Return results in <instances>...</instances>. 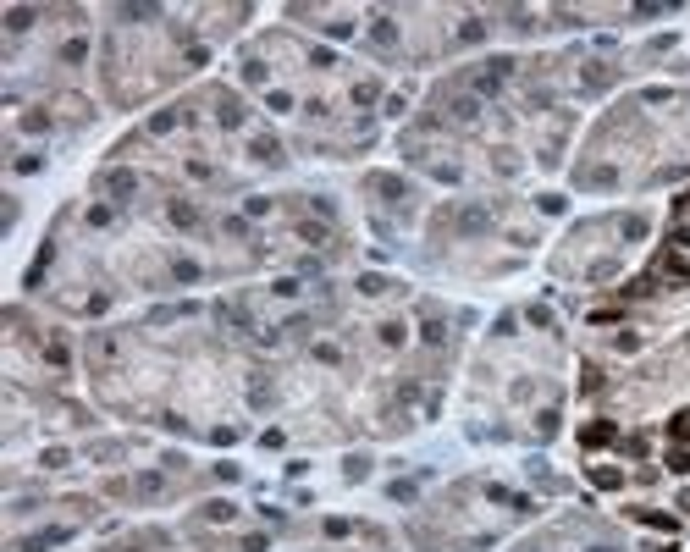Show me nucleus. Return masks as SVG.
Instances as JSON below:
<instances>
[{
    "mask_svg": "<svg viewBox=\"0 0 690 552\" xmlns=\"http://www.w3.org/2000/svg\"><path fill=\"white\" fill-rule=\"evenodd\" d=\"M166 216H171V227H199V210H194L188 199H171V205H166Z\"/></svg>",
    "mask_w": 690,
    "mask_h": 552,
    "instance_id": "obj_8",
    "label": "nucleus"
},
{
    "mask_svg": "<svg viewBox=\"0 0 690 552\" xmlns=\"http://www.w3.org/2000/svg\"><path fill=\"white\" fill-rule=\"evenodd\" d=\"M420 337H425V342H431V348H437V342H442V337H448V331H442V320H425V326H420Z\"/></svg>",
    "mask_w": 690,
    "mask_h": 552,
    "instance_id": "obj_29",
    "label": "nucleus"
},
{
    "mask_svg": "<svg viewBox=\"0 0 690 552\" xmlns=\"http://www.w3.org/2000/svg\"><path fill=\"white\" fill-rule=\"evenodd\" d=\"M171 127H177V116H171V111H160V116L150 122V133H171Z\"/></svg>",
    "mask_w": 690,
    "mask_h": 552,
    "instance_id": "obj_34",
    "label": "nucleus"
},
{
    "mask_svg": "<svg viewBox=\"0 0 690 552\" xmlns=\"http://www.w3.org/2000/svg\"><path fill=\"white\" fill-rule=\"evenodd\" d=\"M100 188H105L111 199H133V194H139V177H133V171H105Z\"/></svg>",
    "mask_w": 690,
    "mask_h": 552,
    "instance_id": "obj_3",
    "label": "nucleus"
},
{
    "mask_svg": "<svg viewBox=\"0 0 690 552\" xmlns=\"http://www.w3.org/2000/svg\"><path fill=\"white\" fill-rule=\"evenodd\" d=\"M83 56H88V39H72V45H61V61H67V67H77Z\"/></svg>",
    "mask_w": 690,
    "mask_h": 552,
    "instance_id": "obj_20",
    "label": "nucleus"
},
{
    "mask_svg": "<svg viewBox=\"0 0 690 552\" xmlns=\"http://www.w3.org/2000/svg\"><path fill=\"white\" fill-rule=\"evenodd\" d=\"M249 150H254V160H260V166H282V144H276L271 133H260V139H254Z\"/></svg>",
    "mask_w": 690,
    "mask_h": 552,
    "instance_id": "obj_7",
    "label": "nucleus"
},
{
    "mask_svg": "<svg viewBox=\"0 0 690 552\" xmlns=\"http://www.w3.org/2000/svg\"><path fill=\"white\" fill-rule=\"evenodd\" d=\"M591 480H597L602 491H618V486H624V475H618V470H608V464H597V470H591Z\"/></svg>",
    "mask_w": 690,
    "mask_h": 552,
    "instance_id": "obj_14",
    "label": "nucleus"
},
{
    "mask_svg": "<svg viewBox=\"0 0 690 552\" xmlns=\"http://www.w3.org/2000/svg\"><path fill=\"white\" fill-rule=\"evenodd\" d=\"M480 39H486V22H475V17H469V22L459 28V45H480Z\"/></svg>",
    "mask_w": 690,
    "mask_h": 552,
    "instance_id": "obj_18",
    "label": "nucleus"
},
{
    "mask_svg": "<svg viewBox=\"0 0 690 552\" xmlns=\"http://www.w3.org/2000/svg\"><path fill=\"white\" fill-rule=\"evenodd\" d=\"M618 232H624V237H646V216H624Z\"/></svg>",
    "mask_w": 690,
    "mask_h": 552,
    "instance_id": "obj_24",
    "label": "nucleus"
},
{
    "mask_svg": "<svg viewBox=\"0 0 690 552\" xmlns=\"http://www.w3.org/2000/svg\"><path fill=\"white\" fill-rule=\"evenodd\" d=\"M574 182H580V188H613L618 171H613V166H580V171H574Z\"/></svg>",
    "mask_w": 690,
    "mask_h": 552,
    "instance_id": "obj_4",
    "label": "nucleus"
},
{
    "mask_svg": "<svg viewBox=\"0 0 690 552\" xmlns=\"http://www.w3.org/2000/svg\"><path fill=\"white\" fill-rule=\"evenodd\" d=\"M370 45H376V50H392V45H398V28H392L386 17H376V22H370Z\"/></svg>",
    "mask_w": 690,
    "mask_h": 552,
    "instance_id": "obj_9",
    "label": "nucleus"
},
{
    "mask_svg": "<svg viewBox=\"0 0 690 552\" xmlns=\"http://www.w3.org/2000/svg\"><path fill=\"white\" fill-rule=\"evenodd\" d=\"M475 116H480L475 100H453V122H475Z\"/></svg>",
    "mask_w": 690,
    "mask_h": 552,
    "instance_id": "obj_23",
    "label": "nucleus"
},
{
    "mask_svg": "<svg viewBox=\"0 0 690 552\" xmlns=\"http://www.w3.org/2000/svg\"><path fill=\"white\" fill-rule=\"evenodd\" d=\"M591 552H613V547H591Z\"/></svg>",
    "mask_w": 690,
    "mask_h": 552,
    "instance_id": "obj_36",
    "label": "nucleus"
},
{
    "mask_svg": "<svg viewBox=\"0 0 690 552\" xmlns=\"http://www.w3.org/2000/svg\"><path fill=\"white\" fill-rule=\"evenodd\" d=\"M613 83V72L602 67V61H591V72H586V88H608Z\"/></svg>",
    "mask_w": 690,
    "mask_h": 552,
    "instance_id": "obj_21",
    "label": "nucleus"
},
{
    "mask_svg": "<svg viewBox=\"0 0 690 552\" xmlns=\"http://www.w3.org/2000/svg\"><path fill=\"white\" fill-rule=\"evenodd\" d=\"M382 342H386V348L403 342V320H382Z\"/></svg>",
    "mask_w": 690,
    "mask_h": 552,
    "instance_id": "obj_25",
    "label": "nucleus"
},
{
    "mask_svg": "<svg viewBox=\"0 0 690 552\" xmlns=\"http://www.w3.org/2000/svg\"><path fill=\"white\" fill-rule=\"evenodd\" d=\"M580 442H586V448H602V442H613V425H608V420H597V425H586V431H580Z\"/></svg>",
    "mask_w": 690,
    "mask_h": 552,
    "instance_id": "obj_12",
    "label": "nucleus"
},
{
    "mask_svg": "<svg viewBox=\"0 0 690 552\" xmlns=\"http://www.w3.org/2000/svg\"><path fill=\"white\" fill-rule=\"evenodd\" d=\"M232 514H237V508H232L227 497H216V503H205V519H216V525H227Z\"/></svg>",
    "mask_w": 690,
    "mask_h": 552,
    "instance_id": "obj_16",
    "label": "nucleus"
},
{
    "mask_svg": "<svg viewBox=\"0 0 690 552\" xmlns=\"http://www.w3.org/2000/svg\"><path fill=\"white\" fill-rule=\"evenodd\" d=\"M216 122L221 127H243V100L237 94H216Z\"/></svg>",
    "mask_w": 690,
    "mask_h": 552,
    "instance_id": "obj_6",
    "label": "nucleus"
},
{
    "mask_svg": "<svg viewBox=\"0 0 690 552\" xmlns=\"http://www.w3.org/2000/svg\"><path fill=\"white\" fill-rule=\"evenodd\" d=\"M580 387H586V393H597V387H602V370H597V365H586V376H580Z\"/></svg>",
    "mask_w": 690,
    "mask_h": 552,
    "instance_id": "obj_33",
    "label": "nucleus"
},
{
    "mask_svg": "<svg viewBox=\"0 0 690 552\" xmlns=\"http://www.w3.org/2000/svg\"><path fill=\"white\" fill-rule=\"evenodd\" d=\"M386 287H392L386 276H359V293H365V299H382Z\"/></svg>",
    "mask_w": 690,
    "mask_h": 552,
    "instance_id": "obj_19",
    "label": "nucleus"
},
{
    "mask_svg": "<svg viewBox=\"0 0 690 552\" xmlns=\"http://www.w3.org/2000/svg\"><path fill=\"white\" fill-rule=\"evenodd\" d=\"M116 17H127V22H150V17H160V6H122Z\"/></svg>",
    "mask_w": 690,
    "mask_h": 552,
    "instance_id": "obj_17",
    "label": "nucleus"
},
{
    "mask_svg": "<svg viewBox=\"0 0 690 552\" xmlns=\"http://www.w3.org/2000/svg\"><path fill=\"white\" fill-rule=\"evenodd\" d=\"M72 530H61V525H50V530H39V536H28V542H17V552H45V547H61Z\"/></svg>",
    "mask_w": 690,
    "mask_h": 552,
    "instance_id": "obj_5",
    "label": "nucleus"
},
{
    "mask_svg": "<svg viewBox=\"0 0 690 552\" xmlns=\"http://www.w3.org/2000/svg\"><path fill=\"white\" fill-rule=\"evenodd\" d=\"M508 72H514V61H508V56H497V61H486V67L475 72V88H480V94H497V88L508 83Z\"/></svg>",
    "mask_w": 690,
    "mask_h": 552,
    "instance_id": "obj_2",
    "label": "nucleus"
},
{
    "mask_svg": "<svg viewBox=\"0 0 690 552\" xmlns=\"http://www.w3.org/2000/svg\"><path fill=\"white\" fill-rule=\"evenodd\" d=\"M171 276H177V282H199V265H194V260H177Z\"/></svg>",
    "mask_w": 690,
    "mask_h": 552,
    "instance_id": "obj_27",
    "label": "nucleus"
},
{
    "mask_svg": "<svg viewBox=\"0 0 690 552\" xmlns=\"http://www.w3.org/2000/svg\"><path fill=\"white\" fill-rule=\"evenodd\" d=\"M160 491H166V475H139V480H133V497H160Z\"/></svg>",
    "mask_w": 690,
    "mask_h": 552,
    "instance_id": "obj_10",
    "label": "nucleus"
},
{
    "mask_svg": "<svg viewBox=\"0 0 690 552\" xmlns=\"http://www.w3.org/2000/svg\"><path fill=\"white\" fill-rule=\"evenodd\" d=\"M657 552H674V547H657Z\"/></svg>",
    "mask_w": 690,
    "mask_h": 552,
    "instance_id": "obj_37",
    "label": "nucleus"
},
{
    "mask_svg": "<svg viewBox=\"0 0 690 552\" xmlns=\"http://www.w3.org/2000/svg\"><path fill=\"white\" fill-rule=\"evenodd\" d=\"M657 271H663L668 282H690V265H685V260H674V254H663V260H657Z\"/></svg>",
    "mask_w": 690,
    "mask_h": 552,
    "instance_id": "obj_13",
    "label": "nucleus"
},
{
    "mask_svg": "<svg viewBox=\"0 0 690 552\" xmlns=\"http://www.w3.org/2000/svg\"><path fill=\"white\" fill-rule=\"evenodd\" d=\"M453 232H459V237H480V232H492V210H486V205H464L459 216H453Z\"/></svg>",
    "mask_w": 690,
    "mask_h": 552,
    "instance_id": "obj_1",
    "label": "nucleus"
},
{
    "mask_svg": "<svg viewBox=\"0 0 690 552\" xmlns=\"http://www.w3.org/2000/svg\"><path fill=\"white\" fill-rule=\"evenodd\" d=\"M668 470H674V475H690V453H685V448H668Z\"/></svg>",
    "mask_w": 690,
    "mask_h": 552,
    "instance_id": "obj_26",
    "label": "nucleus"
},
{
    "mask_svg": "<svg viewBox=\"0 0 690 552\" xmlns=\"http://www.w3.org/2000/svg\"><path fill=\"white\" fill-rule=\"evenodd\" d=\"M613 271H618V260H597V265H591V282H608Z\"/></svg>",
    "mask_w": 690,
    "mask_h": 552,
    "instance_id": "obj_31",
    "label": "nucleus"
},
{
    "mask_svg": "<svg viewBox=\"0 0 690 552\" xmlns=\"http://www.w3.org/2000/svg\"><path fill=\"white\" fill-rule=\"evenodd\" d=\"M668 436H680V442L690 436V409H680V414H674V425H668Z\"/></svg>",
    "mask_w": 690,
    "mask_h": 552,
    "instance_id": "obj_28",
    "label": "nucleus"
},
{
    "mask_svg": "<svg viewBox=\"0 0 690 552\" xmlns=\"http://www.w3.org/2000/svg\"><path fill=\"white\" fill-rule=\"evenodd\" d=\"M674 243H680V249H690V227H680V232H674Z\"/></svg>",
    "mask_w": 690,
    "mask_h": 552,
    "instance_id": "obj_35",
    "label": "nucleus"
},
{
    "mask_svg": "<svg viewBox=\"0 0 690 552\" xmlns=\"http://www.w3.org/2000/svg\"><path fill=\"white\" fill-rule=\"evenodd\" d=\"M343 475H348V480H365V475H370V459H365V453H354V459L343 464Z\"/></svg>",
    "mask_w": 690,
    "mask_h": 552,
    "instance_id": "obj_22",
    "label": "nucleus"
},
{
    "mask_svg": "<svg viewBox=\"0 0 690 552\" xmlns=\"http://www.w3.org/2000/svg\"><path fill=\"white\" fill-rule=\"evenodd\" d=\"M6 28H11V33H28V28H33V6H11V11H6Z\"/></svg>",
    "mask_w": 690,
    "mask_h": 552,
    "instance_id": "obj_11",
    "label": "nucleus"
},
{
    "mask_svg": "<svg viewBox=\"0 0 690 552\" xmlns=\"http://www.w3.org/2000/svg\"><path fill=\"white\" fill-rule=\"evenodd\" d=\"M370 188H376V194H386V199H403V194H409L398 177H370Z\"/></svg>",
    "mask_w": 690,
    "mask_h": 552,
    "instance_id": "obj_15",
    "label": "nucleus"
},
{
    "mask_svg": "<svg viewBox=\"0 0 690 552\" xmlns=\"http://www.w3.org/2000/svg\"><path fill=\"white\" fill-rule=\"evenodd\" d=\"M531 326H541V331H547V326H552V310H547V304H531Z\"/></svg>",
    "mask_w": 690,
    "mask_h": 552,
    "instance_id": "obj_32",
    "label": "nucleus"
},
{
    "mask_svg": "<svg viewBox=\"0 0 690 552\" xmlns=\"http://www.w3.org/2000/svg\"><path fill=\"white\" fill-rule=\"evenodd\" d=\"M392 503H414V480H392Z\"/></svg>",
    "mask_w": 690,
    "mask_h": 552,
    "instance_id": "obj_30",
    "label": "nucleus"
}]
</instances>
